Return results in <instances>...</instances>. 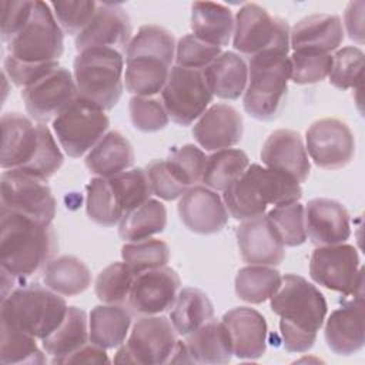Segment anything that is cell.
<instances>
[{"mask_svg":"<svg viewBox=\"0 0 365 365\" xmlns=\"http://www.w3.org/2000/svg\"><path fill=\"white\" fill-rule=\"evenodd\" d=\"M63 163L64 155L46 124H34L20 113L1 115L0 165L3 170H21L47 181Z\"/></svg>","mask_w":365,"mask_h":365,"instance_id":"obj_1","label":"cell"},{"mask_svg":"<svg viewBox=\"0 0 365 365\" xmlns=\"http://www.w3.org/2000/svg\"><path fill=\"white\" fill-rule=\"evenodd\" d=\"M58 250L57 234L50 222L0 208L1 269L24 281L54 258Z\"/></svg>","mask_w":365,"mask_h":365,"instance_id":"obj_2","label":"cell"},{"mask_svg":"<svg viewBox=\"0 0 365 365\" xmlns=\"http://www.w3.org/2000/svg\"><path fill=\"white\" fill-rule=\"evenodd\" d=\"M175 46L170 30L157 24L141 26L125 48V90L140 97L161 93L175 58Z\"/></svg>","mask_w":365,"mask_h":365,"instance_id":"obj_3","label":"cell"},{"mask_svg":"<svg viewBox=\"0 0 365 365\" xmlns=\"http://www.w3.org/2000/svg\"><path fill=\"white\" fill-rule=\"evenodd\" d=\"M301 197V185L291 177L259 164H250L244 174L224 190L222 201L232 218L247 221L265 215L268 205L295 202Z\"/></svg>","mask_w":365,"mask_h":365,"instance_id":"obj_4","label":"cell"},{"mask_svg":"<svg viewBox=\"0 0 365 365\" xmlns=\"http://www.w3.org/2000/svg\"><path fill=\"white\" fill-rule=\"evenodd\" d=\"M67 308L63 295L47 287L20 285L1 299L0 322L44 339L61 324Z\"/></svg>","mask_w":365,"mask_h":365,"instance_id":"obj_5","label":"cell"},{"mask_svg":"<svg viewBox=\"0 0 365 365\" xmlns=\"http://www.w3.org/2000/svg\"><path fill=\"white\" fill-rule=\"evenodd\" d=\"M289 80L288 54L264 53L250 58L248 83L242 94L245 111L259 121L277 118L285 107Z\"/></svg>","mask_w":365,"mask_h":365,"instance_id":"obj_6","label":"cell"},{"mask_svg":"<svg viewBox=\"0 0 365 365\" xmlns=\"http://www.w3.org/2000/svg\"><path fill=\"white\" fill-rule=\"evenodd\" d=\"M73 77L80 98L111 110L124 88V56L110 47L86 48L74 58Z\"/></svg>","mask_w":365,"mask_h":365,"instance_id":"obj_7","label":"cell"},{"mask_svg":"<svg viewBox=\"0 0 365 365\" xmlns=\"http://www.w3.org/2000/svg\"><path fill=\"white\" fill-rule=\"evenodd\" d=\"M274 314L281 321L279 327L317 335L322 328L328 305L324 294L304 277L285 274L277 292L269 298Z\"/></svg>","mask_w":365,"mask_h":365,"instance_id":"obj_8","label":"cell"},{"mask_svg":"<svg viewBox=\"0 0 365 365\" xmlns=\"http://www.w3.org/2000/svg\"><path fill=\"white\" fill-rule=\"evenodd\" d=\"M289 31L287 20L255 3H245L235 14L232 46L248 60L264 53L288 54Z\"/></svg>","mask_w":365,"mask_h":365,"instance_id":"obj_9","label":"cell"},{"mask_svg":"<svg viewBox=\"0 0 365 365\" xmlns=\"http://www.w3.org/2000/svg\"><path fill=\"white\" fill-rule=\"evenodd\" d=\"M11 58L26 64L56 63L64 51V31L57 23L48 3L34 0L30 20L7 43Z\"/></svg>","mask_w":365,"mask_h":365,"instance_id":"obj_10","label":"cell"},{"mask_svg":"<svg viewBox=\"0 0 365 365\" xmlns=\"http://www.w3.org/2000/svg\"><path fill=\"white\" fill-rule=\"evenodd\" d=\"M110 120L103 108L77 97L54 120L53 131L64 153L80 158L106 134Z\"/></svg>","mask_w":365,"mask_h":365,"instance_id":"obj_11","label":"cell"},{"mask_svg":"<svg viewBox=\"0 0 365 365\" xmlns=\"http://www.w3.org/2000/svg\"><path fill=\"white\" fill-rule=\"evenodd\" d=\"M175 334L171 321L165 317H140L133 324L125 344L120 345L114 362L137 365L168 364L177 345Z\"/></svg>","mask_w":365,"mask_h":365,"instance_id":"obj_12","label":"cell"},{"mask_svg":"<svg viewBox=\"0 0 365 365\" xmlns=\"http://www.w3.org/2000/svg\"><path fill=\"white\" fill-rule=\"evenodd\" d=\"M309 277L327 289L352 297L364 295L362 267L354 245L342 242L317 247L309 259Z\"/></svg>","mask_w":365,"mask_h":365,"instance_id":"obj_13","label":"cell"},{"mask_svg":"<svg viewBox=\"0 0 365 365\" xmlns=\"http://www.w3.org/2000/svg\"><path fill=\"white\" fill-rule=\"evenodd\" d=\"M212 97L201 70L180 66L171 67L161 91V101L168 117L182 127L198 120L208 108Z\"/></svg>","mask_w":365,"mask_h":365,"instance_id":"obj_14","label":"cell"},{"mask_svg":"<svg viewBox=\"0 0 365 365\" xmlns=\"http://www.w3.org/2000/svg\"><path fill=\"white\" fill-rule=\"evenodd\" d=\"M46 182L21 170H4L0 178V208L36 221L53 222L57 204Z\"/></svg>","mask_w":365,"mask_h":365,"instance_id":"obj_15","label":"cell"},{"mask_svg":"<svg viewBox=\"0 0 365 365\" xmlns=\"http://www.w3.org/2000/svg\"><path fill=\"white\" fill-rule=\"evenodd\" d=\"M305 150L319 168L339 170L355 155V137L346 123L338 118H321L308 127Z\"/></svg>","mask_w":365,"mask_h":365,"instance_id":"obj_16","label":"cell"},{"mask_svg":"<svg viewBox=\"0 0 365 365\" xmlns=\"http://www.w3.org/2000/svg\"><path fill=\"white\" fill-rule=\"evenodd\" d=\"M77 97L74 77L61 66L21 91L29 115L43 124L56 118Z\"/></svg>","mask_w":365,"mask_h":365,"instance_id":"obj_17","label":"cell"},{"mask_svg":"<svg viewBox=\"0 0 365 365\" xmlns=\"http://www.w3.org/2000/svg\"><path fill=\"white\" fill-rule=\"evenodd\" d=\"M180 285L178 274L167 265L144 271L134 278L127 299L128 307L135 315H160L171 309Z\"/></svg>","mask_w":365,"mask_h":365,"instance_id":"obj_18","label":"cell"},{"mask_svg":"<svg viewBox=\"0 0 365 365\" xmlns=\"http://www.w3.org/2000/svg\"><path fill=\"white\" fill-rule=\"evenodd\" d=\"M131 20L117 3H97L91 21L76 36L77 51L93 47H110L125 51L131 40Z\"/></svg>","mask_w":365,"mask_h":365,"instance_id":"obj_19","label":"cell"},{"mask_svg":"<svg viewBox=\"0 0 365 365\" xmlns=\"http://www.w3.org/2000/svg\"><path fill=\"white\" fill-rule=\"evenodd\" d=\"M182 224L197 234H217L228 222V211L217 191L205 185L190 187L178 201Z\"/></svg>","mask_w":365,"mask_h":365,"instance_id":"obj_20","label":"cell"},{"mask_svg":"<svg viewBox=\"0 0 365 365\" xmlns=\"http://www.w3.org/2000/svg\"><path fill=\"white\" fill-rule=\"evenodd\" d=\"M261 160L265 167L279 171L298 184L307 181L311 163L299 133L288 128L272 131L262 144Z\"/></svg>","mask_w":365,"mask_h":365,"instance_id":"obj_21","label":"cell"},{"mask_svg":"<svg viewBox=\"0 0 365 365\" xmlns=\"http://www.w3.org/2000/svg\"><path fill=\"white\" fill-rule=\"evenodd\" d=\"M232 354L240 359H258L265 354L268 325L261 312L250 307H237L222 315Z\"/></svg>","mask_w":365,"mask_h":365,"instance_id":"obj_22","label":"cell"},{"mask_svg":"<svg viewBox=\"0 0 365 365\" xmlns=\"http://www.w3.org/2000/svg\"><path fill=\"white\" fill-rule=\"evenodd\" d=\"M242 134V115L237 108L224 103L208 107L192 127L195 141L205 151L231 148L241 141Z\"/></svg>","mask_w":365,"mask_h":365,"instance_id":"obj_23","label":"cell"},{"mask_svg":"<svg viewBox=\"0 0 365 365\" xmlns=\"http://www.w3.org/2000/svg\"><path fill=\"white\" fill-rule=\"evenodd\" d=\"M305 230L317 247L345 242L351 235L349 214L346 208L331 198H314L304 207Z\"/></svg>","mask_w":365,"mask_h":365,"instance_id":"obj_24","label":"cell"},{"mask_svg":"<svg viewBox=\"0 0 365 365\" xmlns=\"http://www.w3.org/2000/svg\"><path fill=\"white\" fill-rule=\"evenodd\" d=\"M324 336L328 348L341 356L356 354L365 342L364 295L354 297L331 312L325 322Z\"/></svg>","mask_w":365,"mask_h":365,"instance_id":"obj_25","label":"cell"},{"mask_svg":"<svg viewBox=\"0 0 365 365\" xmlns=\"http://www.w3.org/2000/svg\"><path fill=\"white\" fill-rule=\"evenodd\" d=\"M240 255L248 265H279L285 250L265 215L242 221L237 228Z\"/></svg>","mask_w":365,"mask_h":365,"instance_id":"obj_26","label":"cell"},{"mask_svg":"<svg viewBox=\"0 0 365 365\" xmlns=\"http://www.w3.org/2000/svg\"><path fill=\"white\" fill-rule=\"evenodd\" d=\"M344 40V27L339 16L318 13L301 19L289 31V48L331 53Z\"/></svg>","mask_w":365,"mask_h":365,"instance_id":"obj_27","label":"cell"},{"mask_svg":"<svg viewBox=\"0 0 365 365\" xmlns=\"http://www.w3.org/2000/svg\"><path fill=\"white\" fill-rule=\"evenodd\" d=\"M202 74L212 96L237 100L244 94L248 83V64L240 54L225 51L205 67Z\"/></svg>","mask_w":365,"mask_h":365,"instance_id":"obj_28","label":"cell"},{"mask_svg":"<svg viewBox=\"0 0 365 365\" xmlns=\"http://www.w3.org/2000/svg\"><path fill=\"white\" fill-rule=\"evenodd\" d=\"M131 143L120 131H108L86 155L88 171L101 178H111L134 164Z\"/></svg>","mask_w":365,"mask_h":365,"instance_id":"obj_29","label":"cell"},{"mask_svg":"<svg viewBox=\"0 0 365 365\" xmlns=\"http://www.w3.org/2000/svg\"><path fill=\"white\" fill-rule=\"evenodd\" d=\"M133 322L131 312L120 304H103L91 309L88 317L90 342L104 348H118L125 342Z\"/></svg>","mask_w":365,"mask_h":365,"instance_id":"obj_30","label":"cell"},{"mask_svg":"<svg viewBox=\"0 0 365 365\" xmlns=\"http://www.w3.org/2000/svg\"><path fill=\"white\" fill-rule=\"evenodd\" d=\"M191 30L201 40L224 47L234 34L235 17L230 7L214 1H194L191 4Z\"/></svg>","mask_w":365,"mask_h":365,"instance_id":"obj_31","label":"cell"},{"mask_svg":"<svg viewBox=\"0 0 365 365\" xmlns=\"http://www.w3.org/2000/svg\"><path fill=\"white\" fill-rule=\"evenodd\" d=\"M184 344L195 364H228L234 355L227 328L214 318L188 334Z\"/></svg>","mask_w":365,"mask_h":365,"instance_id":"obj_32","label":"cell"},{"mask_svg":"<svg viewBox=\"0 0 365 365\" xmlns=\"http://www.w3.org/2000/svg\"><path fill=\"white\" fill-rule=\"evenodd\" d=\"M87 342H90V336L86 312L77 307H68L61 324L41 339V346L51 356V364H58Z\"/></svg>","mask_w":365,"mask_h":365,"instance_id":"obj_33","label":"cell"},{"mask_svg":"<svg viewBox=\"0 0 365 365\" xmlns=\"http://www.w3.org/2000/svg\"><path fill=\"white\" fill-rule=\"evenodd\" d=\"M43 282L48 289L63 297H74L91 285V272L80 258L60 255L44 267Z\"/></svg>","mask_w":365,"mask_h":365,"instance_id":"obj_34","label":"cell"},{"mask_svg":"<svg viewBox=\"0 0 365 365\" xmlns=\"http://www.w3.org/2000/svg\"><path fill=\"white\" fill-rule=\"evenodd\" d=\"M212 318L214 307L204 291L191 287L178 291L170 309V321L178 335L187 336Z\"/></svg>","mask_w":365,"mask_h":365,"instance_id":"obj_35","label":"cell"},{"mask_svg":"<svg viewBox=\"0 0 365 365\" xmlns=\"http://www.w3.org/2000/svg\"><path fill=\"white\" fill-rule=\"evenodd\" d=\"M167 225L165 205L150 198L137 208L125 212L118 222V235L127 242L151 238L164 231Z\"/></svg>","mask_w":365,"mask_h":365,"instance_id":"obj_36","label":"cell"},{"mask_svg":"<svg viewBox=\"0 0 365 365\" xmlns=\"http://www.w3.org/2000/svg\"><path fill=\"white\" fill-rule=\"evenodd\" d=\"M282 277L269 265H247L235 275V294L250 304H262L279 288Z\"/></svg>","mask_w":365,"mask_h":365,"instance_id":"obj_37","label":"cell"},{"mask_svg":"<svg viewBox=\"0 0 365 365\" xmlns=\"http://www.w3.org/2000/svg\"><path fill=\"white\" fill-rule=\"evenodd\" d=\"M250 165L248 155L240 148H224L207 157L202 182L214 191H224L238 180Z\"/></svg>","mask_w":365,"mask_h":365,"instance_id":"obj_38","label":"cell"},{"mask_svg":"<svg viewBox=\"0 0 365 365\" xmlns=\"http://www.w3.org/2000/svg\"><path fill=\"white\" fill-rule=\"evenodd\" d=\"M86 191V211L93 222L101 227H114L121 221L124 211L108 178H91Z\"/></svg>","mask_w":365,"mask_h":365,"instance_id":"obj_39","label":"cell"},{"mask_svg":"<svg viewBox=\"0 0 365 365\" xmlns=\"http://www.w3.org/2000/svg\"><path fill=\"white\" fill-rule=\"evenodd\" d=\"M265 217L284 247H298L307 241L304 205L299 201L275 205Z\"/></svg>","mask_w":365,"mask_h":365,"instance_id":"obj_40","label":"cell"},{"mask_svg":"<svg viewBox=\"0 0 365 365\" xmlns=\"http://www.w3.org/2000/svg\"><path fill=\"white\" fill-rule=\"evenodd\" d=\"M0 362L3 365L44 364L46 356L37 346L34 336L0 322Z\"/></svg>","mask_w":365,"mask_h":365,"instance_id":"obj_41","label":"cell"},{"mask_svg":"<svg viewBox=\"0 0 365 365\" xmlns=\"http://www.w3.org/2000/svg\"><path fill=\"white\" fill-rule=\"evenodd\" d=\"M121 258L138 275L144 271L165 267L170 261V248L165 241L157 238L125 242L121 247Z\"/></svg>","mask_w":365,"mask_h":365,"instance_id":"obj_42","label":"cell"},{"mask_svg":"<svg viewBox=\"0 0 365 365\" xmlns=\"http://www.w3.org/2000/svg\"><path fill=\"white\" fill-rule=\"evenodd\" d=\"M135 274L123 262L107 265L94 281V292L103 304H124L128 299Z\"/></svg>","mask_w":365,"mask_h":365,"instance_id":"obj_43","label":"cell"},{"mask_svg":"<svg viewBox=\"0 0 365 365\" xmlns=\"http://www.w3.org/2000/svg\"><path fill=\"white\" fill-rule=\"evenodd\" d=\"M108 181L118 198L124 214L148 201L153 194L147 173L140 167L125 170L108 178Z\"/></svg>","mask_w":365,"mask_h":365,"instance_id":"obj_44","label":"cell"},{"mask_svg":"<svg viewBox=\"0 0 365 365\" xmlns=\"http://www.w3.org/2000/svg\"><path fill=\"white\" fill-rule=\"evenodd\" d=\"M364 51L356 46H346L332 56L329 83L339 90H359L362 84Z\"/></svg>","mask_w":365,"mask_h":365,"instance_id":"obj_45","label":"cell"},{"mask_svg":"<svg viewBox=\"0 0 365 365\" xmlns=\"http://www.w3.org/2000/svg\"><path fill=\"white\" fill-rule=\"evenodd\" d=\"M165 163L174 177L187 188L202 180L207 164L205 153L194 144H184L170 151Z\"/></svg>","mask_w":365,"mask_h":365,"instance_id":"obj_46","label":"cell"},{"mask_svg":"<svg viewBox=\"0 0 365 365\" xmlns=\"http://www.w3.org/2000/svg\"><path fill=\"white\" fill-rule=\"evenodd\" d=\"M291 81L295 84H314L325 80L332 67V56L321 51L297 50L289 56Z\"/></svg>","mask_w":365,"mask_h":365,"instance_id":"obj_47","label":"cell"},{"mask_svg":"<svg viewBox=\"0 0 365 365\" xmlns=\"http://www.w3.org/2000/svg\"><path fill=\"white\" fill-rule=\"evenodd\" d=\"M221 47L210 44L200 37L191 34L182 36L175 46V66L191 68V70H204L208 67L220 54Z\"/></svg>","mask_w":365,"mask_h":365,"instance_id":"obj_48","label":"cell"},{"mask_svg":"<svg viewBox=\"0 0 365 365\" xmlns=\"http://www.w3.org/2000/svg\"><path fill=\"white\" fill-rule=\"evenodd\" d=\"M133 125L143 133H155L167 127L168 114L160 98L134 96L128 103Z\"/></svg>","mask_w":365,"mask_h":365,"instance_id":"obj_49","label":"cell"},{"mask_svg":"<svg viewBox=\"0 0 365 365\" xmlns=\"http://www.w3.org/2000/svg\"><path fill=\"white\" fill-rule=\"evenodd\" d=\"M61 30L68 36H77L93 19L97 1L68 0L48 3Z\"/></svg>","mask_w":365,"mask_h":365,"instance_id":"obj_50","label":"cell"},{"mask_svg":"<svg viewBox=\"0 0 365 365\" xmlns=\"http://www.w3.org/2000/svg\"><path fill=\"white\" fill-rule=\"evenodd\" d=\"M145 173L153 190V194L165 201L180 198L188 188L184 187L171 173L165 160H153L147 164Z\"/></svg>","mask_w":365,"mask_h":365,"instance_id":"obj_51","label":"cell"},{"mask_svg":"<svg viewBox=\"0 0 365 365\" xmlns=\"http://www.w3.org/2000/svg\"><path fill=\"white\" fill-rule=\"evenodd\" d=\"M34 1L3 0L1 1V40L10 43L27 24Z\"/></svg>","mask_w":365,"mask_h":365,"instance_id":"obj_52","label":"cell"},{"mask_svg":"<svg viewBox=\"0 0 365 365\" xmlns=\"http://www.w3.org/2000/svg\"><path fill=\"white\" fill-rule=\"evenodd\" d=\"M57 67H60L58 61L48 64H26L11 58L10 56L4 58V76H7L13 84L21 88L36 83Z\"/></svg>","mask_w":365,"mask_h":365,"instance_id":"obj_53","label":"cell"},{"mask_svg":"<svg viewBox=\"0 0 365 365\" xmlns=\"http://www.w3.org/2000/svg\"><path fill=\"white\" fill-rule=\"evenodd\" d=\"M364 9L365 3L362 0L348 3L345 13H344V24L346 29V34L351 40L356 41L358 44L364 43Z\"/></svg>","mask_w":365,"mask_h":365,"instance_id":"obj_54","label":"cell"},{"mask_svg":"<svg viewBox=\"0 0 365 365\" xmlns=\"http://www.w3.org/2000/svg\"><path fill=\"white\" fill-rule=\"evenodd\" d=\"M110 359L104 348L87 342L73 354L63 358L58 364H108Z\"/></svg>","mask_w":365,"mask_h":365,"instance_id":"obj_55","label":"cell"}]
</instances>
